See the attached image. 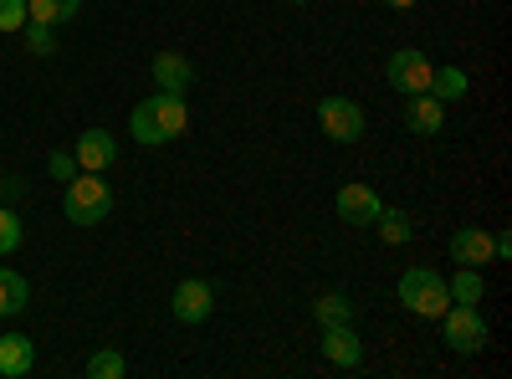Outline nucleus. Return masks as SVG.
<instances>
[{
  "label": "nucleus",
  "mask_w": 512,
  "mask_h": 379,
  "mask_svg": "<svg viewBox=\"0 0 512 379\" xmlns=\"http://www.w3.org/2000/svg\"><path fill=\"white\" fill-rule=\"evenodd\" d=\"M62 210H67L72 226H98V221L113 216V185L98 180L93 170H77L62 190Z\"/></svg>",
  "instance_id": "nucleus-1"
},
{
  "label": "nucleus",
  "mask_w": 512,
  "mask_h": 379,
  "mask_svg": "<svg viewBox=\"0 0 512 379\" xmlns=\"http://www.w3.org/2000/svg\"><path fill=\"white\" fill-rule=\"evenodd\" d=\"M400 303L415 313V318H441L451 308V287L436 267H405L400 272Z\"/></svg>",
  "instance_id": "nucleus-2"
},
{
  "label": "nucleus",
  "mask_w": 512,
  "mask_h": 379,
  "mask_svg": "<svg viewBox=\"0 0 512 379\" xmlns=\"http://www.w3.org/2000/svg\"><path fill=\"white\" fill-rule=\"evenodd\" d=\"M441 333H446V344H451L456 354H482L492 328H487V318H482L477 303H451V308L441 313Z\"/></svg>",
  "instance_id": "nucleus-3"
},
{
  "label": "nucleus",
  "mask_w": 512,
  "mask_h": 379,
  "mask_svg": "<svg viewBox=\"0 0 512 379\" xmlns=\"http://www.w3.org/2000/svg\"><path fill=\"white\" fill-rule=\"evenodd\" d=\"M431 72L436 67H431V57H425L420 47H400L390 62H384V82H390L395 93H405V98L410 93H431Z\"/></svg>",
  "instance_id": "nucleus-4"
},
{
  "label": "nucleus",
  "mask_w": 512,
  "mask_h": 379,
  "mask_svg": "<svg viewBox=\"0 0 512 379\" xmlns=\"http://www.w3.org/2000/svg\"><path fill=\"white\" fill-rule=\"evenodd\" d=\"M318 123H323V134L333 144H359L364 129H369V118H364V108L354 98H323L318 103Z\"/></svg>",
  "instance_id": "nucleus-5"
},
{
  "label": "nucleus",
  "mask_w": 512,
  "mask_h": 379,
  "mask_svg": "<svg viewBox=\"0 0 512 379\" xmlns=\"http://www.w3.org/2000/svg\"><path fill=\"white\" fill-rule=\"evenodd\" d=\"M169 313H175V323H185V328L205 323L210 313H216V287H210L205 277H185L175 287V298H169Z\"/></svg>",
  "instance_id": "nucleus-6"
},
{
  "label": "nucleus",
  "mask_w": 512,
  "mask_h": 379,
  "mask_svg": "<svg viewBox=\"0 0 512 379\" xmlns=\"http://www.w3.org/2000/svg\"><path fill=\"white\" fill-rule=\"evenodd\" d=\"M333 210H338V221H344V226H374V221H379V210H384V200H379L369 185L354 180V185L338 190Z\"/></svg>",
  "instance_id": "nucleus-7"
},
{
  "label": "nucleus",
  "mask_w": 512,
  "mask_h": 379,
  "mask_svg": "<svg viewBox=\"0 0 512 379\" xmlns=\"http://www.w3.org/2000/svg\"><path fill=\"white\" fill-rule=\"evenodd\" d=\"M405 129H410L415 139H441V129H446V103L431 98V93H410V103H405Z\"/></svg>",
  "instance_id": "nucleus-8"
},
{
  "label": "nucleus",
  "mask_w": 512,
  "mask_h": 379,
  "mask_svg": "<svg viewBox=\"0 0 512 379\" xmlns=\"http://www.w3.org/2000/svg\"><path fill=\"white\" fill-rule=\"evenodd\" d=\"M318 349H323V359L338 364V369H359V364H364V344H359L354 323H328Z\"/></svg>",
  "instance_id": "nucleus-9"
},
{
  "label": "nucleus",
  "mask_w": 512,
  "mask_h": 379,
  "mask_svg": "<svg viewBox=\"0 0 512 379\" xmlns=\"http://www.w3.org/2000/svg\"><path fill=\"white\" fill-rule=\"evenodd\" d=\"M72 159H77V170H93V175H103V170H113V164H118V139H113L108 129H88V134L77 139Z\"/></svg>",
  "instance_id": "nucleus-10"
},
{
  "label": "nucleus",
  "mask_w": 512,
  "mask_h": 379,
  "mask_svg": "<svg viewBox=\"0 0 512 379\" xmlns=\"http://www.w3.org/2000/svg\"><path fill=\"white\" fill-rule=\"evenodd\" d=\"M451 262H456V267H487V262H497V257H492V231L461 226V231L451 236Z\"/></svg>",
  "instance_id": "nucleus-11"
},
{
  "label": "nucleus",
  "mask_w": 512,
  "mask_h": 379,
  "mask_svg": "<svg viewBox=\"0 0 512 379\" xmlns=\"http://www.w3.org/2000/svg\"><path fill=\"white\" fill-rule=\"evenodd\" d=\"M149 72H154V88L159 93H190V82H195V62L180 57V52H159Z\"/></svg>",
  "instance_id": "nucleus-12"
},
{
  "label": "nucleus",
  "mask_w": 512,
  "mask_h": 379,
  "mask_svg": "<svg viewBox=\"0 0 512 379\" xmlns=\"http://www.w3.org/2000/svg\"><path fill=\"white\" fill-rule=\"evenodd\" d=\"M149 113H154V123H159L164 139H180V134L190 129V103H185V93H159V98H149Z\"/></svg>",
  "instance_id": "nucleus-13"
},
{
  "label": "nucleus",
  "mask_w": 512,
  "mask_h": 379,
  "mask_svg": "<svg viewBox=\"0 0 512 379\" xmlns=\"http://www.w3.org/2000/svg\"><path fill=\"white\" fill-rule=\"evenodd\" d=\"M36 364V344L26 333H0V379H21Z\"/></svg>",
  "instance_id": "nucleus-14"
},
{
  "label": "nucleus",
  "mask_w": 512,
  "mask_h": 379,
  "mask_svg": "<svg viewBox=\"0 0 512 379\" xmlns=\"http://www.w3.org/2000/svg\"><path fill=\"white\" fill-rule=\"evenodd\" d=\"M31 303V287L16 267H0V318H16Z\"/></svg>",
  "instance_id": "nucleus-15"
},
{
  "label": "nucleus",
  "mask_w": 512,
  "mask_h": 379,
  "mask_svg": "<svg viewBox=\"0 0 512 379\" xmlns=\"http://www.w3.org/2000/svg\"><path fill=\"white\" fill-rule=\"evenodd\" d=\"M82 11V0H26V16L41 21V26H62Z\"/></svg>",
  "instance_id": "nucleus-16"
},
{
  "label": "nucleus",
  "mask_w": 512,
  "mask_h": 379,
  "mask_svg": "<svg viewBox=\"0 0 512 379\" xmlns=\"http://www.w3.org/2000/svg\"><path fill=\"white\" fill-rule=\"evenodd\" d=\"M446 287H451V303H482V292H487L482 267H456V277H446Z\"/></svg>",
  "instance_id": "nucleus-17"
},
{
  "label": "nucleus",
  "mask_w": 512,
  "mask_h": 379,
  "mask_svg": "<svg viewBox=\"0 0 512 379\" xmlns=\"http://www.w3.org/2000/svg\"><path fill=\"white\" fill-rule=\"evenodd\" d=\"M466 88H472V77H466L461 67H441V72H431V98H441V103L466 98Z\"/></svg>",
  "instance_id": "nucleus-18"
},
{
  "label": "nucleus",
  "mask_w": 512,
  "mask_h": 379,
  "mask_svg": "<svg viewBox=\"0 0 512 379\" xmlns=\"http://www.w3.org/2000/svg\"><path fill=\"white\" fill-rule=\"evenodd\" d=\"M313 318H318V328H328V323H354V303L344 298V292H323V298L313 303Z\"/></svg>",
  "instance_id": "nucleus-19"
},
{
  "label": "nucleus",
  "mask_w": 512,
  "mask_h": 379,
  "mask_svg": "<svg viewBox=\"0 0 512 379\" xmlns=\"http://www.w3.org/2000/svg\"><path fill=\"white\" fill-rule=\"evenodd\" d=\"M128 134H134L144 149H159V144H169L164 134H159V123H154V113H149V103H139L134 113H128Z\"/></svg>",
  "instance_id": "nucleus-20"
},
{
  "label": "nucleus",
  "mask_w": 512,
  "mask_h": 379,
  "mask_svg": "<svg viewBox=\"0 0 512 379\" xmlns=\"http://www.w3.org/2000/svg\"><path fill=\"white\" fill-rule=\"evenodd\" d=\"M374 231H379L384 241H390V246H405V241L415 236V226H410V216H405V210H379Z\"/></svg>",
  "instance_id": "nucleus-21"
},
{
  "label": "nucleus",
  "mask_w": 512,
  "mask_h": 379,
  "mask_svg": "<svg viewBox=\"0 0 512 379\" xmlns=\"http://www.w3.org/2000/svg\"><path fill=\"white\" fill-rule=\"evenodd\" d=\"M123 374H128V359L118 349H98L88 359V379H123Z\"/></svg>",
  "instance_id": "nucleus-22"
},
{
  "label": "nucleus",
  "mask_w": 512,
  "mask_h": 379,
  "mask_svg": "<svg viewBox=\"0 0 512 379\" xmlns=\"http://www.w3.org/2000/svg\"><path fill=\"white\" fill-rule=\"evenodd\" d=\"M26 52L31 57H52L57 52V26H41V21H26Z\"/></svg>",
  "instance_id": "nucleus-23"
},
{
  "label": "nucleus",
  "mask_w": 512,
  "mask_h": 379,
  "mask_svg": "<svg viewBox=\"0 0 512 379\" xmlns=\"http://www.w3.org/2000/svg\"><path fill=\"white\" fill-rule=\"evenodd\" d=\"M11 251H21V216L0 205V257H11Z\"/></svg>",
  "instance_id": "nucleus-24"
},
{
  "label": "nucleus",
  "mask_w": 512,
  "mask_h": 379,
  "mask_svg": "<svg viewBox=\"0 0 512 379\" xmlns=\"http://www.w3.org/2000/svg\"><path fill=\"white\" fill-rule=\"evenodd\" d=\"M26 21H31V16H26V0H0V31H6V36L21 31Z\"/></svg>",
  "instance_id": "nucleus-25"
},
{
  "label": "nucleus",
  "mask_w": 512,
  "mask_h": 379,
  "mask_svg": "<svg viewBox=\"0 0 512 379\" xmlns=\"http://www.w3.org/2000/svg\"><path fill=\"white\" fill-rule=\"evenodd\" d=\"M47 170H52V180H62V185H67V180L77 175V159H72L67 149H52V154H47Z\"/></svg>",
  "instance_id": "nucleus-26"
},
{
  "label": "nucleus",
  "mask_w": 512,
  "mask_h": 379,
  "mask_svg": "<svg viewBox=\"0 0 512 379\" xmlns=\"http://www.w3.org/2000/svg\"><path fill=\"white\" fill-rule=\"evenodd\" d=\"M26 185H21V175H0V200H16Z\"/></svg>",
  "instance_id": "nucleus-27"
},
{
  "label": "nucleus",
  "mask_w": 512,
  "mask_h": 379,
  "mask_svg": "<svg viewBox=\"0 0 512 379\" xmlns=\"http://www.w3.org/2000/svg\"><path fill=\"white\" fill-rule=\"evenodd\" d=\"M384 6H390V11H410V6H415V0H384Z\"/></svg>",
  "instance_id": "nucleus-28"
},
{
  "label": "nucleus",
  "mask_w": 512,
  "mask_h": 379,
  "mask_svg": "<svg viewBox=\"0 0 512 379\" xmlns=\"http://www.w3.org/2000/svg\"><path fill=\"white\" fill-rule=\"evenodd\" d=\"M292 6H308V0H292Z\"/></svg>",
  "instance_id": "nucleus-29"
}]
</instances>
